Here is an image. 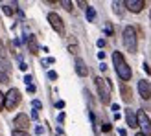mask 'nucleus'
<instances>
[{
    "instance_id": "1",
    "label": "nucleus",
    "mask_w": 151,
    "mask_h": 136,
    "mask_svg": "<svg viewBox=\"0 0 151 136\" xmlns=\"http://www.w3.org/2000/svg\"><path fill=\"white\" fill-rule=\"evenodd\" d=\"M112 63H114V68H116V74H118V77L122 79L124 83L131 79V75H133V72H131V66L127 64V61L124 59V55L120 54V52H114V54H112Z\"/></svg>"
},
{
    "instance_id": "2",
    "label": "nucleus",
    "mask_w": 151,
    "mask_h": 136,
    "mask_svg": "<svg viewBox=\"0 0 151 136\" xmlns=\"http://www.w3.org/2000/svg\"><path fill=\"white\" fill-rule=\"evenodd\" d=\"M124 44H125V50L129 52V54H137L138 37H137V29L133 26H125L124 28Z\"/></svg>"
},
{
    "instance_id": "3",
    "label": "nucleus",
    "mask_w": 151,
    "mask_h": 136,
    "mask_svg": "<svg viewBox=\"0 0 151 136\" xmlns=\"http://www.w3.org/2000/svg\"><path fill=\"white\" fill-rule=\"evenodd\" d=\"M96 88H98V94H100V99L103 105H109L111 103V90H112V83L109 79H103V77H96Z\"/></svg>"
},
{
    "instance_id": "4",
    "label": "nucleus",
    "mask_w": 151,
    "mask_h": 136,
    "mask_svg": "<svg viewBox=\"0 0 151 136\" xmlns=\"http://www.w3.org/2000/svg\"><path fill=\"white\" fill-rule=\"evenodd\" d=\"M20 99H22L20 92H19L17 88H11L9 92L6 94V103H4V109H7V110H13V109H17V105L20 103Z\"/></svg>"
},
{
    "instance_id": "5",
    "label": "nucleus",
    "mask_w": 151,
    "mask_h": 136,
    "mask_svg": "<svg viewBox=\"0 0 151 136\" xmlns=\"http://www.w3.org/2000/svg\"><path fill=\"white\" fill-rule=\"evenodd\" d=\"M137 123L142 129V134H144V136H151V120H149V116L146 114L144 110H140L137 114Z\"/></svg>"
},
{
    "instance_id": "6",
    "label": "nucleus",
    "mask_w": 151,
    "mask_h": 136,
    "mask_svg": "<svg viewBox=\"0 0 151 136\" xmlns=\"http://www.w3.org/2000/svg\"><path fill=\"white\" fill-rule=\"evenodd\" d=\"M48 22H50V26L54 28L59 35H65V22H63V19L59 17L57 13H50L48 15Z\"/></svg>"
},
{
    "instance_id": "7",
    "label": "nucleus",
    "mask_w": 151,
    "mask_h": 136,
    "mask_svg": "<svg viewBox=\"0 0 151 136\" xmlns=\"http://www.w3.org/2000/svg\"><path fill=\"white\" fill-rule=\"evenodd\" d=\"M124 6H125L131 13H140V11L146 7V2H144V0H125Z\"/></svg>"
},
{
    "instance_id": "8",
    "label": "nucleus",
    "mask_w": 151,
    "mask_h": 136,
    "mask_svg": "<svg viewBox=\"0 0 151 136\" xmlns=\"http://www.w3.org/2000/svg\"><path fill=\"white\" fill-rule=\"evenodd\" d=\"M138 92L142 96V99H151V83L146 81V79H140L138 81Z\"/></svg>"
},
{
    "instance_id": "9",
    "label": "nucleus",
    "mask_w": 151,
    "mask_h": 136,
    "mask_svg": "<svg viewBox=\"0 0 151 136\" xmlns=\"http://www.w3.org/2000/svg\"><path fill=\"white\" fill-rule=\"evenodd\" d=\"M13 125L17 127V131H26L29 127V118L26 114H17L13 120Z\"/></svg>"
},
{
    "instance_id": "10",
    "label": "nucleus",
    "mask_w": 151,
    "mask_h": 136,
    "mask_svg": "<svg viewBox=\"0 0 151 136\" xmlns=\"http://www.w3.org/2000/svg\"><path fill=\"white\" fill-rule=\"evenodd\" d=\"M120 94H122V99L125 103H131L133 101V92H131V88L127 83H122V87H120Z\"/></svg>"
},
{
    "instance_id": "11",
    "label": "nucleus",
    "mask_w": 151,
    "mask_h": 136,
    "mask_svg": "<svg viewBox=\"0 0 151 136\" xmlns=\"http://www.w3.org/2000/svg\"><path fill=\"white\" fill-rule=\"evenodd\" d=\"M76 72H78V75H81V77H87L88 75V68H87L83 59H76Z\"/></svg>"
},
{
    "instance_id": "12",
    "label": "nucleus",
    "mask_w": 151,
    "mask_h": 136,
    "mask_svg": "<svg viewBox=\"0 0 151 136\" xmlns=\"http://www.w3.org/2000/svg\"><path fill=\"white\" fill-rule=\"evenodd\" d=\"M125 120H127V125L129 127H138V123H137V114L131 110V109H125Z\"/></svg>"
},
{
    "instance_id": "13",
    "label": "nucleus",
    "mask_w": 151,
    "mask_h": 136,
    "mask_svg": "<svg viewBox=\"0 0 151 136\" xmlns=\"http://www.w3.org/2000/svg\"><path fill=\"white\" fill-rule=\"evenodd\" d=\"M26 42H28V48H29V54H33V55H37V52H39V46H37V41H35V35H28V39H26Z\"/></svg>"
},
{
    "instance_id": "14",
    "label": "nucleus",
    "mask_w": 151,
    "mask_h": 136,
    "mask_svg": "<svg viewBox=\"0 0 151 136\" xmlns=\"http://www.w3.org/2000/svg\"><path fill=\"white\" fill-rule=\"evenodd\" d=\"M2 11H4L6 17H11V15L15 13V7H13V4H4L2 6Z\"/></svg>"
},
{
    "instance_id": "15",
    "label": "nucleus",
    "mask_w": 151,
    "mask_h": 136,
    "mask_svg": "<svg viewBox=\"0 0 151 136\" xmlns=\"http://www.w3.org/2000/svg\"><path fill=\"white\" fill-rule=\"evenodd\" d=\"M87 19H88V22L96 20V9L94 7H87Z\"/></svg>"
},
{
    "instance_id": "16",
    "label": "nucleus",
    "mask_w": 151,
    "mask_h": 136,
    "mask_svg": "<svg viewBox=\"0 0 151 136\" xmlns=\"http://www.w3.org/2000/svg\"><path fill=\"white\" fill-rule=\"evenodd\" d=\"M122 6H124V2H112V7H114V13H116V15H120V17L124 15V11H122Z\"/></svg>"
},
{
    "instance_id": "17",
    "label": "nucleus",
    "mask_w": 151,
    "mask_h": 136,
    "mask_svg": "<svg viewBox=\"0 0 151 136\" xmlns=\"http://www.w3.org/2000/svg\"><path fill=\"white\" fill-rule=\"evenodd\" d=\"M9 81V75H7L4 70H0V83H7Z\"/></svg>"
},
{
    "instance_id": "18",
    "label": "nucleus",
    "mask_w": 151,
    "mask_h": 136,
    "mask_svg": "<svg viewBox=\"0 0 151 136\" xmlns=\"http://www.w3.org/2000/svg\"><path fill=\"white\" fill-rule=\"evenodd\" d=\"M66 11H72V2H68V0H63V2H59Z\"/></svg>"
},
{
    "instance_id": "19",
    "label": "nucleus",
    "mask_w": 151,
    "mask_h": 136,
    "mask_svg": "<svg viewBox=\"0 0 151 136\" xmlns=\"http://www.w3.org/2000/svg\"><path fill=\"white\" fill-rule=\"evenodd\" d=\"M11 136H29V134H28V131H17V129H15L11 132Z\"/></svg>"
},
{
    "instance_id": "20",
    "label": "nucleus",
    "mask_w": 151,
    "mask_h": 136,
    "mask_svg": "<svg viewBox=\"0 0 151 136\" xmlns=\"http://www.w3.org/2000/svg\"><path fill=\"white\" fill-rule=\"evenodd\" d=\"M0 59H2V61H6V48H4L2 41H0Z\"/></svg>"
},
{
    "instance_id": "21",
    "label": "nucleus",
    "mask_w": 151,
    "mask_h": 136,
    "mask_svg": "<svg viewBox=\"0 0 151 136\" xmlns=\"http://www.w3.org/2000/svg\"><path fill=\"white\" fill-rule=\"evenodd\" d=\"M32 107L37 110V109H41V107H42V103H41L39 99H33V101H32Z\"/></svg>"
},
{
    "instance_id": "22",
    "label": "nucleus",
    "mask_w": 151,
    "mask_h": 136,
    "mask_svg": "<svg viewBox=\"0 0 151 136\" xmlns=\"http://www.w3.org/2000/svg\"><path fill=\"white\" fill-rule=\"evenodd\" d=\"M4 103H6V94H2V92H0V110L4 109Z\"/></svg>"
},
{
    "instance_id": "23",
    "label": "nucleus",
    "mask_w": 151,
    "mask_h": 136,
    "mask_svg": "<svg viewBox=\"0 0 151 136\" xmlns=\"http://www.w3.org/2000/svg\"><path fill=\"white\" fill-rule=\"evenodd\" d=\"M68 50H70V54H78V46H76V44H70Z\"/></svg>"
},
{
    "instance_id": "24",
    "label": "nucleus",
    "mask_w": 151,
    "mask_h": 136,
    "mask_svg": "<svg viewBox=\"0 0 151 136\" xmlns=\"http://www.w3.org/2000/svg\"><path fill=\"white\" fill-rule=\"evenodd\" d=\"M32 81H33V79H32V75H26V77H24V83H26V85H28V87H29V85H32Z\"/></svg>"
},
{
    "instance_id": "25",
    "label": "nucleus",
    "mask_w": 151,
    "mask_h": 136,
    "mask_svg": "<svg viewBox=\"0 0 151 136\" xmlns=\"http://www.w3.org/2000/svg\"><path fill=\"white\" fill-rule=\"evenodd\" d=\"M48 77L50 79H57V74L55 72H48Z\"/></svg>"
},
{
    "instance_id": "26",
    "label": "nucleus",
    "mask_w": 151,
    "mask_h": 136,
    "mask_svg": "<svg viewBox=\"0 0 151 136\" xmlns=\"http://www.w3.org/2000/svg\"><path fill=\"white\" fill-rule=\"evenodd\" d=\"M19 68H20L22 72H24V70H28V66H26V63H22V61H20V66H19Z\"/></svg>"
},
{
    "instance_id": "27",
    "label": "nucleus",
    "mask_w": 151,
    "mask_h": 136,
    "mask_svg": "<svg viewBox=\"0 0 151 136\" xmlns=\"http://www.w3.org/2000/svg\"><path fill=\"white\" fill-rule=\"evenodd\" d=\"M55 107H57V109H63V107H65V101H57Z\"/></svg>"
},
{
    "instance_id": "28",
    "label": "nucleus",
    "mask_w": 151,
    "mask_h": 136,
    "mask_svg": "<svg viewBox=\"0 0 151 136\" xmlns=\"http://www.w3.org/2000/svg\"><path fill=\"white\" fill-rule=\"evenodd\" d=\"M109 131H111V125L105 123V125H103V132H109Z\"/></svg>"
},
{
    "instance_id": "29",
    "label": "nucleus",
    "mask_w": 151,
    "mask_h": 136,
    "mask_svg": "<svg viewBox=\"0 0 151 136\" xmlns=\"http://www.w3.org/2000/svg\"><path fill=\"white\" fill-rule=\"evenodd\" d=\"M98 46L103 48V46H105V41H103V39H100V41H98Z\"/></svg>"
},
{
    "instance_id": "30",
    "label": "nucleus",
    "mask_w": 151,
    "mask_h": 136,
    "mask_svg": "<svg viewBox=\"0 0 151 136\" xmlns=\"http://www.w3.org/2000/svg\"><path fill=\"white\" fill-rule=\"evenodd\" d=\"M78 6H79V7H85V9L88 7V6H87V2H78Z\"/></svg>"
},
{
    "instance_id": "31",
    "label": "nucleus",
    "mask_w": 151,
    "mask_h": 136,
    "mask_svg": "<svg viewBox=\"0 0 151 136\" xmlns=\"http://www.w3.org/2000/svg\"><path fill=\"white\" fill-rule=\"evenodd\" d=\"M105 29H107V33L112 35V26H111V24H107V28H105Z\"/></svg>"
},
{
    "instance_id": "32",
    "label": "nucleus",
    "mask_w": 151,
    "mask_h": 136,
    "mask_svg": "<svg viewBox=\"0 0 151 136\" xmlns=\"http://www.w3.org/2000/svg\"><path fill=\"white\" fill-rule=\"evenodd\" d=\"M118 134H120V136H125V134H127V131H125V129H120V131H118Z\"/></svg>"
},
{
    "instance_id": "33",
    "label": "nucleus",
    "mask_w": 151,
    "mask_h": 136,
    "mask_svg": "<svg viewBox=\"0 0 151 136\" xmlns=\"http://www.w3.org/2000/svg\"><path fill=\"white\" fill-rule=\"evenodd\" d=\"M28 92H32V94H33V92H35V87H33V85H29V87H28Z\"/></svg>"
},
{
    "instance_id": "34",
    "label": "nucleus",
    "mask_w": 151,
    "mask_h": 136,
    "mask_svg": "<svg viewBox=\"0 0 151 136\" xmlns=\"http://www.w3.org/2000/svg\"><path fill=\"white\" fill-rule=\"evenodd\" d=\"M137 136H144V134H142V132H138V134H137Z\"/></svg>"
},
{
    "instance_id": "35",
    "label": "nucleus",
    "mask_w": 151,
    "mask_h": 136,
    "mask_svg": "<svg viewBox=\"0 0 151 136\" xmlns=\"http://www.w3.org/2000/svg\"><path fill=\"white\" fill-rule=\"evenodd\" d=\"M149 19H151V13H149Z\"/></svg>"
}]
</instances>
